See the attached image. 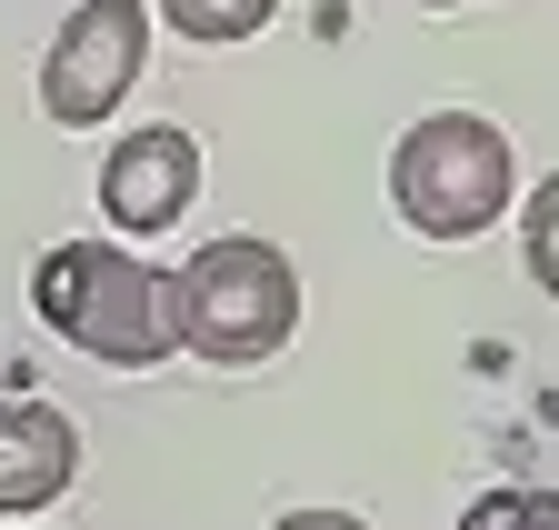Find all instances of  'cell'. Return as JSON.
Returning <instances> with one entry per match:
<instances>
[{
    "label": "cell",
    "instance_id": "cell-1",
    "mask_svg": "<svg viewBox=\"0 0 559 530\" xmlns=\"http://www.w3.org/2000/svg\"><path fill=\"white\" fill-rule=\"evenodd\" d=\"M31 310L70 351H91L110 370H160L180 351L170 271H151V260L120 250V240H50L40 271H31Z\"/></svg>",
    "mask_w": 559,
    "mask_h": 530
},
{
    "label": "cell",
    "instance_id": "cell-2",
    "mask_svg": "<svg viewBox=\"0 0 559 530\" xmlns=\"http://www.w3.org/2000/svg\"><path fill=\"white\" fill-rule=\"evenodd\" d=\"M170 320L180 351H200L210 370H260L300 330V271L280 260V240H200L170 271Z\"/></svg>",
    "mask_w": 559,
    "mask_h": 530
},
{
    "label": "cell",
    "instance_id": "cell-3",
    "mask_svg": "<svg viewBox=\"0 0 559 530\" xmlns=\"http://www.w3.org/2000/svg\"><path fill=\"white\" fill-rule=\"evenodd\" d=\"M390 201L419 240H479L489 221H500L520 201V151L500 120L479 110H430L400 130L390 151Z\"/></svg>",
    "mask_w": 559,
    "mask_h": 530
},
{
    "label": "cell",
    "instance_id": "cell-4",
    "mask_svg": "<svg viewBox=\"0 0 559 530\" xmlns=\"http://www.w3.org/2000/svg\"><path fill=\"white\" fill-rule=\"evenodd\" d=\"M140 60H151V0H81V11L60 21L50 60H40V110H50L60 130L120 120Z\"/></svg>",
    "mask_w": 559,
    "mask_h": 530
},
{
    "label": "cell",
    "instance_id": "cell-5",
    "mask_svg": "<svg viewBox=\"0 0 559 530\" xmlns=\"http://www.w3.org/2000/svg\"><path fill=\"white\" fill-rule=\"evenodd\" d=\"M190 201H200V141H190V130H170V120L120 130V151L100 161V211H110V231L120 240H160V231L190 221Z\"/></svg>",
    "mask_w": 559,
    "mask_h": 530
},
{
    "label": "cell",
    "instance_id": "cell-6",
    "mask_svg": "<svg viewBox=\"0 0 559 530\" xmlns=\"http://www.w3.org/2000/svg\"><path fill=\"white\" fill-rule=\"evenodd\" d=\"M70 481H81V431L50 401H0V520L50 510Z\"/></svg>",
    "mask_w": 559,
    "mask_h": 530
},
{
    "label": "cell",
    "instance_id": "cell-7",
    "mask_svg": "<svg viewBox=\"0 0 559 530\" xmlns=\"http://www.w3.org/2000/svg\"><path fill=\"white\" fill-rule=\"evenodd\" d=\"M151 11H160L180 40H200V50H230V40H250V31L280 21V0H151Z\"/></svg>",
    "mask_w": 559,
    "mask_h": 530
},
{
    "label": "cell",
    "instance_id": "cell-8",
    "mask_svg": "<svg viewBox=\"0 0 559 530\" xmlns=\"http://www.w3.org/2000/svg\"><path fill=\"white\" fill-rule=\"evenodd\" d=\"M520 260H530V281L559 301V170H549L530 201H520Z\"/></svg>",
    "mask_w": 559,
    "mask_h": 530
},
{
    "label": "cell",
    "instance_id": "cell-9",
    "mask_svg": "<svg viewBox=\"0 0 559 530\" xmlns=\"http://www.w3.org/2000/svg\"><path fill=\"white\" fill-rule=\"evenodd\" d=\"M460 530H559V491H489L460 510Z\"/></svg>",
    "mask_w": 559,
    "mask_h": 530
},
{
    "label": "cell",
    "instance_id": "cell-10",
    "mask_svg": "<svg viewBox=\"0 0 559 530\" xmlns=\"http://www.w3.org/2000/svg\"><path fill=\"white\" fill-rule=\"evenodd\" d=\"M270 530H370L360 510H290V520H270Z\"/></svg>",
    "mask_w": 559,
    "mask_h": 530
},
{
    "label": "cell",
    "instance_id": "cell-11",
    "mask_svg": "<svg viewBox=\"0 0 559 530\" xmlns=\"http://www.w3.org/2000/svg\"><path fill=\"white\" fill-rule=\"evenodd\" d=\"M419 11H450V0H419Z\"/></svg>",
    "mask_w": 559,
    "mask_h": 530
}]
</instances>
